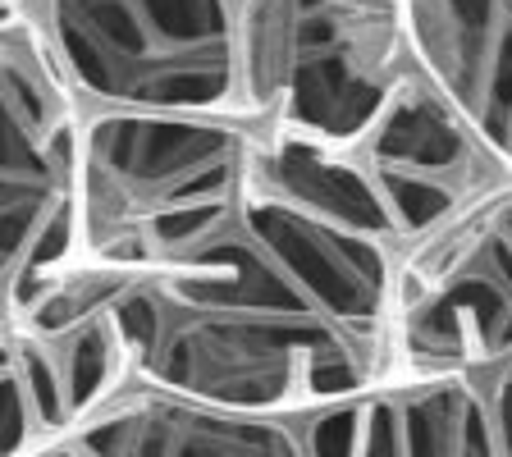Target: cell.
<instances>
[{
	"instance_id": "6da1fadb",
	"label": "cell",
	"mask_w": 512,
	"mask_h": 457,
	"mask_svg": "<svg viewBox=\"0 0 512 457\" xmlns=\"http://www.w3.org/2000/svg\"><path fill=\"white\" fill-rule=\"evenodd\" d=\"M398 247L256 179L197 261L115 288L106 316L128 384L220 412L298 421L389 384Z\"/></svg>"
},
{
	"instance_id": "3957f363",
	"label": "cell",
	"mask_w": 512,
	"mask_h": 457,
	"mask_svg": "<svg viewBox=\"0 0 512 457\" xmlns=\"http://www.w3.org/2000/svg\"><path fill=\"white\" fill-rule=\"evenodd\" d=\"M416 78L403 0H238V106L266 133L357 147Z\"/></svg>"
},
{
	"instance_id": "5b68a950",
	"label": "cell",
	"mask_w": 512,
	"mask_h": 457,
	"mask_svg": "<svg viewBox=\"0 0 512 457\" xmlns=\"http://www.w3.org/2000/svg\"><path fill=\"white\" fill-rule=\"evenodd\" d=\"M512 357V174L398 252L389 384L490 375Z\"/></svg>"
},
{
	"instance_id": "ba28073f",
	"label": "cell",
	"mask_w": 512,
	"mask_h": 457,
	"mask_svg": "<svg viewBox=\"0 0 512 457\" xmlns=\"http://www.w3.org/2000/svg\"><path fill=\"white\" fill-rule=\"evenodd\" d=\"M42 457H311L298 421L243 416L124 384L101 407L46 439Z\"/></svg>"
},
{
	"instance_id": "52a82bcc",
	"label": "cell",
	"mask_w": 512,
	"mask_h": 457,
	"mask_svg": "<svg viewBox=\"0 0 512 457\" xmlns=\"http://www.w3.org/2000/svg\"><path fill=\"white\" fill-rule=\"evenodd\" d=\"M352 151L389 211L398 252L435 234L439 224L503 179V170L430 92L426 78H416Z\"/></svg>"
},
{
	"instance_id": "30bf717a",
	"label": "cell",
	"mask_w": 512,
	"mask_h": 457,
	"mask_svg": "<svg viewBox=\"0 0 512 457\" xmlns=\"http://www.w3.org/2000/svg\"><path fill=\"white\" fill-rule=\"evenodd\" d=\"M348 457H503L476 375L398 380L366 394Z\"/></svg>"
},
{
	"instance_id": "7c38bea8",
	"label": "cell",
	"mask_w": 512,
	"mask_h": 457,
	"mask_svg": "<svg viewBox=\"0 0 512 457\" xmlns=\"http://www.w3.org/2000/svg\"><path fill=\"white\" fill-rule=\"evenodd\" d=\"M480 389H485V403H490V421L494 435H499V453L512 457V357L503 366H494L490 375H476Z\"/></svg>"
},
{
	"instance_id": "277c9868",
	"label": "cell",
	"mask_w": 512,
	"mask_h": 457,
	"mask_svg": "<svg viewBox=\"0 0 512 457\" xmlns=\"http://www.w3.org/2000/svg\"><path fill=\"white\" fill-rule=\"evenodd\" d=\"M78 110L243 119L238 0H32Z\"/></svg>"
},
{
	"instance_id": "7a4b0ae2",
	"label": "cell",
	"mask_w": 512,
	"mask_h": 457,
	"mask_svg": "<svg viewBox=\"0 0 512 457\" xmlns=\"http://www.w3.org/2000/svg\"><path fill=\"white\" fill-rule=\"evenodd\" d=\"M256 128L215 115L83 110L74 160V261L14 334L106 311L115 288L165 275L220 243L252 192Z\"/></svg>"
},
{
	"instance_id": "8992f818",
	"label": "cell",
	"mask_w": 512,
	"mask_h": 457,
	"mask_svg": "<svg viewBox=\"0 0 512 457\" xmlns=\"http://www.w3.org/2000/svg\"><path fill=\"white\" fill-rule=\"evenodd\" d=\"M83 110L32 19L0 23V311L14 320L74 261Z\"/></svg>"
},
{
	"instance_id": "8fae6325",
	"label": "cell",
	"mask_w": 512,
	"mask_h": 457,
	"mask_svg": "<svg viewBox=\"0 0 512 457\" xmlns=\"http://www.w3.org/2000/svg\"><path fill=\"white\" fill-rule=\"evenodd\" d=\"M0 457H42V435L10 357H0Z\"/></svg>"
},
{
	"instance_id": "5bb4252c",
	"label": "cell",
	"mask_w": 512,
	"mask_h": 457,
	"mask_svg": "<svg viewBox=\"0 0 512 457\" xmlns=\"http://www.w3.org/2000/svg\"><path fill=\"white\" fill-rule=\"evenodd\" d=\"M5 348H10V316L0 311V357H5Z\"/></svg>"
},
{
	"instance_id": "4fadbf2b",
	"label": "cell",
	"mask_w": 512,
	"mask_h": 457,
	"mask_svg": "<svg viewBox=\"0 0 512 457\" xmlns=\"http://www.w3.org/2000/svg\"><path fill=\"white\" fill-rule=\"evenodd\" d=\"M28 5H32V0H0V23L23 19V14H28Z\"/></svg>"
},
{
	"instance_id": "9c48e42d",
	"label": "cell",
	"mask_w": 512,
	"mask_h": 457,
	"mask_svg": "<svg viewBox=\"0 0 512 457\" xmlns=\"http://www.w3.org/2000/svg\"><path fill=\"white\" fill-rule=\"evenodd\" d=\"M416 74L512 174V0H403Z\"/></svg>"
}]
</instances>
